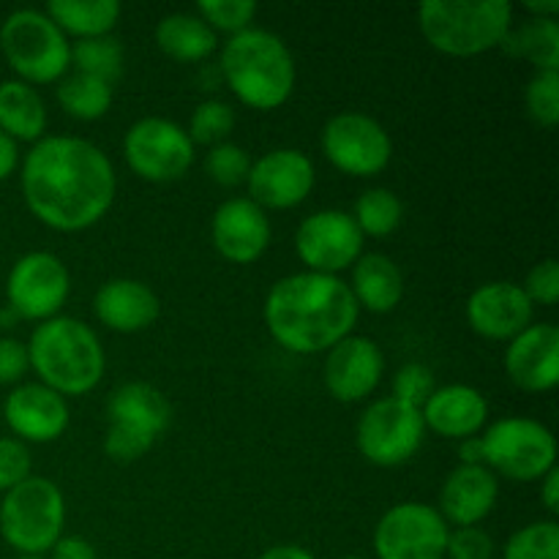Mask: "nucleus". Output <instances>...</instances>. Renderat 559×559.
<instances>
[{"mask_svg": "<svg viewBox=\"0 0 559 559\" xmlns=\"http://www.w3.org/2000/svg\"><path fill=\"white\" fill-rule=\"evenodd\" d=\"M27 358L38 382L63 399L87 396L96 391L107 369L102 338L76 317L58 314L38 322L27 342Z\"/></svg>", "mask_w": 559, "mask_h": 559, "instance_id": "nucleus-4", "label": "nucleus"}, {"mask_svg": "<svg viewBox=\"0 0 559 559\" xmlns=\"http://www.w3.org/2000/svg\"><path fill=\"white\" fill-rule=\"evenodd\" d=\"M317 169L314 162L304 151L295 147H276L267 151L251 164L246 178L249 200L257 202L262 211H293L304 205L314 191Z\"/></svg>", "mask_w": 559, "mask_h": 559, "instance_id": "nucleus-16", "label": "nucleus"}, {"mask_svg": "<svg viewBox=\"0 0 559 559\" xmlns=\"http://www.w3.org/2000/svg\"><path fill=\"white\" fill-rule=\"evenodd\" d=\"M47 104L41 93L20 80L0 82V131L14 142H38L47 136Z\"/></svg>", "mask_w": 559, "mask_h": 559, "instance_id": "nucleus-26", "label": "nucleus"}, {"mask_svg": "<svg viewBox=\"0 0 559 559\" xmlns=\"http://www.w3.org/2000/svg\"><path fill=\"white\" fill-rule=\"evenodd\" d=\"M500 49L511 58L533 63L535 71H559V22L527 16L519 25H511Z\"/></svg>", "mask_w": 559, "mask_h": 559, "instance_id": "nucleus-29", "label": "nucleus"}, {"mask_svg": "<svg viewBox=\"0 0 559 559\" xmlns=\"http://www.w3.org/2000/svg\"><path fill=\"white\" fill-rule=\"evenodd\" d=\"M123 44L115 36L85 38V41L71 44V66H74L76 74L96 76L107 85H115L123 76Z\"/></svg>", "mask_w": 559, "mask_h": 559, "instance_id": "nucleus-32", "label": "nucleus"}, {"mask_svg": "<svg viewBox=\"0 0 559 559\" xmlns=\"http://www.w3.org/2000/svg\"><path fill=\"white\" fill-rule=\"evenodd\" d=\"M107 418L104 453L115 464H134L169 429L173 404L156 385L134 380L115 388L107 402Z\"/></svg>", "mask_w": 559, "mask_h": 559, "instance_id": "nucleus-8", "label": "nucleus"}, {"mask_svg": "<svg viewBox=\"0 0 559 559\" xmlns=\"http://www.w3.org/2000/svg\"><path fill=\"white\" fill-rule=\"evenodd\" d=\"M20 189L36 222L74 235L109 213L118 175L107 153L82 136H41L20 164Z\"/></svg>", "mask_w": 559, "mask_h": 559, "instance_id": "nucleus-1", "label": "nucleus"}, {"mask_svg": "<svg viewBox=\"0 0 559 559\" xmlns=\"http://www.w3.org/2000/svg\"><path fill=\"white\" fill-rule=\"evenodd\" d=\"M69 293L71 273L52 251H27L5 276V300L16 320H52L69 300Z\"/></svg>", "mask_w": 559, "mask_h": 559, "instance_id": "nucleus-13", "label": "nucleus"}, {"mask_svg": "<svg viewBox=\"0 0 559 559\" xmlns=\"http://www.w3.org/2000/svg\"><path fill=\"white\" fill-rule=\"evenodd\" d=\"M273 227L267 213L249 197L222 202L211 218V240L218 254L233 265H251L267 251Z\"/></svg>", "mask_w": 559, "mask_h": 559, "instance_id": "nucleus-19", "label": "nucleus"}, {"mask_svg": "<svg viewBox=\"0 0 559 559\" xmlns=\"http://www.w3.org/2000/svg\"><path fill=\"white\" fill-rule=\"evenodd\" d=\"M44 14L63 31V36H74L76 41L98 36H112L120 22L118 0H49Z\"/></svg>", "mask_w": 559, "mask_h": 559, "instance_id": "nucleus-28", "label": "nucleus"}, {"mask_svg": "<svg viewBox=\"0 0 559 559\" xmlns=\"http://www.w3.org/2000/svg\"><path fill=\"white\" fill-rule=\"evenodd\" d=\"M349 216L358 224L364 238H388V235H393L402 227L404 205L396 191L385 189V186H377V189H366L355 200V207Z\"/></svg>", "mask_w": 559, "mask_h": 559, "instance_id": "nucleus-31", "label": "nucleus"}, {"mask_svg": "<svg viewBox=\"0 0 559 559\" xmlns=\"http://www.w3.org/2000/svg\"><path fill=\"white\" fill-rule=\"evenodd\" d=\"M0 52L25 85H58L71 69V41L38 9H16L0 25Z\"/></svg>", "mask_w": 559, "mask_h": 559, "instance_id": "nucleus-6", "label": "nucleus"}, {"mask_svg": "<svg viewBox=\"0 0 559 559\" xmlns=\"http://www.w3.org/2000/svg\"><path fill=\"white\" fill-rule=\"evenodd\" d=\"M197 156L186 129L169 118H140L123 136V158L145 183H175L191 169Z\"/></svg>", "mask_w": 559, "mask_h": 559, "instance_id": "nucleus-11", "label": "nucleus"}, {"mask_svg": "<svg viewBox=\"0 0 559 559\" xmlns=\"http://www.w3.org/2000/svg\"><path fill=\"white\" fill-rule=\"evenodd\" d=\"M93 314L115 333L147 331L162 314V300L140 278H109L93 295Z\"/></svg>", "mask_w": 559, "mask_h": 559, "instance_id": "nucleus-23", "label": "nucleus"}, {"mask_svg": "<svg viewBox=\"0 0 559 559\" xmlns=\"http://www.w3.org/2000/svg\"><path fill=\"white\" fill-rule=\"evenodd\" d=\"M112 85L87 74H66L58 82V104L69 118L93 123L112 109Z\"/></svg>", "mask_w": 559, "mask_h": 559, "instance_id": "nucleus-30", "label": "nucleus"}, {"mask_svg": "<svg viewBox=\"0 0 559 559\" xmlns=\"http://www.w3.org/2000/svg\"><path fill=\"white\" fill-rule=\"evenodd\" d=\"M502 559H559V524L546 519L516 530L502 546Z\"/></svg>", "mask_w": 559, "mask_h": 559, "instance_id": "nucleus-34", "label": "nucleus"}, {"mask_svg": "<svg viewBox=\"0 0 559 559\" xmlns=\"http://www.w3.org/2000/svg\"><path fill=\"white\" fill-rule=\"evenodd\" d=\"M251 164L254 158L249 156V151L235 142H222L216 147H207L205 153V175L224 189L243 186L251 173Z\"/></svg>", "mask_w": 559, "mask_h": 559, "instance_id": "nucleus-35", "label": "nucleus"}, {"mask_svg": "<svg viewBox=\"0 0 559 559\" xmlns=\"http://www.w3.org/2000/svg\"><path fill=\"white\" fill-rule=\"evenodd\" d=\"M464 317L473 333L489 342H511L535 322V306L522 284L486 282L467 298Z\"/></svg>", "mask_w": 559, "mask_h": 559, "instance_id": "nucleus-18", "label": "nucleus"}, {"mask_svg": "<svg viewBox=\"0 0 559 559\" xmlns=\"http://www.w3.org/2000/svg\"><path fill=\"white\" fill-rule=\"evenodd\" d=\"M235 129V109L222 98H205L194 107L189 118V140L202 147H216L222 142H229V134Z\"/></svg>", "mask_w": 559, "mask_h": 559, "instance_id": "nucleus-33", "label": "nucleus"}, {"mask_svg": "<svg viewBox=\"0 0 559 559\" xmlns=\"http://www.w3.org/2000/svg\"><path fill=\"white\" fill-rule=\"evenodd\" d=\"M540 502L549 513H559V469H549L540 478Z\"/></svg>", "mask_w": 559, "mask_h": 559, "instance_id": "nucleus-45", "label": "nucleus"}, {"mask_svg": "<svg viewBox=\"0 0 559 559\" xmlns=\"http://www.w3.org/2000/svg\"><path fill=\"white\" fill-rule=\"evenodd\" d=\"M31 451L14 437H0V495L31 478Z\"/></svg>", "mask_w": 559, "mask_h": 559, "instance_id": "nucleus-39", "label": "nucleus"}, {"mask_svg": "<svg viewBox=\"0 0 559 559\" xmlns=\"http://www.w3.org/2000/svg\"><path fill=\"white\" fill-rule=\"evenodd\" d=\"M194 14L213 33L238 36V33L249 31L251 22H254L257 3H251V0H202V3H197Z\"/></svg>", "mask_w": 559, "mask_h": 559, "instance_id": "nucleus-37", "label": "nucleus"}, {"mask_svg": "<svg viewBox=\"0 0 559 559\" xmlns=\"http://www.w3.org/2000/svg\"><path fill=\"white\" fill-rule=\"evenodd\" d=\"M500 497V480L484 464H459L440 489V516L448 527H478L491 516Z\"/></svg>", "mask_w": 559, "mask_h": 559, "instance_id": "nucleus-22", "label": "nucleus"}, {"mask_svg": "<svg viewBox=\"0 0 559 559\" xmlns=\"http://www.w3.org/2000/svg\"><path fill=\"white\" fill-rule=\"evenodd\" d=\"M49 555H52L49 559H98L96 546L80 535H63Z\"/></svg>", "mask_w": 559, "mask_h": 559, "instance_id": "nucleus-43", "label": "nucleus"}, {"mask_svg": "<svg viewBox=\"0 0 559 559\" xmlns=\"http://www.w3.org/2000/svg\"><path fill=\"white\" fill-rule=\"evenodd\" d=\"M404 273L391 257L385 254H360V260L353 265V282H349V293H353L358 309L371 311V314H391L399 304L404 300Z\"/></svg>", "mask_w": 559, "mask_h": 559, "instance_id": "nucleus-25", "label": "nucleus"}, {"mask_svg": "<svg viewBox=\"0 0 559 559\" xmlns=\"http://www.w3.org/2000/svg\"><path fill=\"white\" fill-rule=\"evenodd\" d=\"M69 402L41 382L16 385L3 402V420L14 440L47 445L69 429Z\"/></svg>", "mask_w": 559, "mask_h": 559, "instance_id": "nucleus-20", "label": "nucleus"}, {"mask_svg": "<svg viewBox=\"0 0 559 559\" xmlns=\"http://www.w3.org/2000/svg\"><path fill=\"white\" fill-rule=\"evenodd\" d=\"M16 559H44V557H16Z\"/></svg>", "mask_w": 559, "mask_h": 559, "instance_id": "nucleus-49", "label": "nucleus"}, {"mask_svg": "<svg viewBox=\"0 0 559 559\" xmlns=\"http://www.w3.org/2000/svg\"><path fill=\"white\" fill-rule=\"evenodd\" d=\"M511 25L508 0H424L418 5L420 36L448 58H478L500 49Z\"/></svg>", "mask_w": 559, "mask_h": 559, "instance_id": "nucleus-5", "label": "nucleus"}, {"mask_svg": "<svg viewBox=\"0 0 559 559\" xmlns=\"http://www.w3.org/2000/svg\"><path fill=\"white\" fill-rule=\"evenodd\" d=\"M320 145L331 167L349 178H377L393 158V140L385 126L364 112L333 115Z\"/></svg>", "mask_w": 559, "mask_h": 559, "instance_id": "nucleus-12", "label": "nucleus"}, {"mask_svg": "<svg viewBox=\"0 0 559 559\" xmlns=\"http://www.w3.org/2000/svg\"><path fill=\"white\" fill-rule=\"evenodd\" d=\"M484 467L516 484H535L557 467V440L533 418H500L480 435Z\"/></svg>", "mask_w": 559, "mask_h": 559, "instance_id": "nucleus-9", "label": "nucleus"}, {"mask_svg": "<svg viewBox=\"0 0 559 559\" xmlns=\"http://www.w3.org/2000/svg\"><path fill=\"white\" fill-rule=\"evenodd\" d=\"M420 418L429 431L448 440H467L480 435L489 420V402L484 393L464 382L437 385L435 393L420 407Z\"/></svg>", "mask_w": 559, "mask_h": 559, "instance_id": "nucleus-24", "label": "nucleus"}, {"mask_svg": "<svg viewBox=\"0 0 559 559\" xmlns=\"http://www.w3.org/2000/svg\"><path fill=\"white\" fill-rule=\"evenodd\" d=\"M342 559H366V557H342Z\"/></svg>", "mask_w": 559, "mask_h": 559, "instance_id": "nucleus-50", "label": "nucleus"}, {"mask_svg": "<svg viewBox=\"0 0 559 559\" xmlns=\"http://www.w3.org/2000/svg\"><path fill=\"white\" fill-rule=\"evenodd\" d=\"M385 374V355L369 336H347L325 353L322 380L328 393L342 404H358L380 388Z\"/></svg>", "mask_w": 559, "mask_h": 559, "instance_id": "nucleus-17", "label": "nucleus"}, {"mask_svg": "<svg viewBox=\"0 0 559 559\" xmlns=\"http://www.w3.org/2000/svg\"><path fill=\"white\" fill-rule=\"evenodd\" d=\"M459 459H462V464H484V440H480V435L462 440Z\"/></svg>", "mask_w": 559, "mask_h": 559, "instance_id": "nucleus-47", "label": "nucleus"}, {"mask_svg": "<svg viewBox=\"0 0 559 559\" xmlns=\"http://www.w3.org/2000/svg\"><path fill=\"white\" fill-rule=\"evenodd\" d=\"M156 47L178 63H202L218 49V36L197 14L175 11L156 25Z\"/></svg>", "mask_w": 559, "mask_h": 559, "instance_id": "nucleus-27", "label": "nucleus"}, {"mask_svg": "<svg viewBox=\"0 0 559 559\" xmlns=\"http://www.w3.org/2000/svg\"><path fill=\"white\" fill-rule=\"evenodd\" d=\"M506 374L519 391L549 393L559 382V328L551 322H533L508 342Z\"/></svg>", "mask_w": 559, "mask_h": 559, "instance_id": "nucleus-21", "label": "nucleus"}, {"mask_svg": "<svg viewBox=\"0 0 559 559\" xmlns=\"http://www.w3.org/2000/svg\"><path fill=\"white\" fill-rule=\"evenodd\" d=\"M66 497L49 478L31 475L5 491L0 502V535L20 557H44L63 538Z\"/></svg>", "mask_w": 559, "mask_h": 559, "instance_id": "nucleus-7", "label": "nucleus"}, {"mask_svg": "<svg viewBox=\"0 0 559 559\" xmlns=\"http://www.w3.org/2000/svg\"><path fill=\"white\" fill-rule=\"evenodd\" d=\"M437 382L435 374H431L429 366L424 364H404L402 369L393 374V399L409 404V407H424L426 399L435 393Z\"/></svg>", "mask_w": 559, "mask_h": 559, "instance_id": "nucleus-38", "label": "nucleus"}, {"mask_svg": "<svg viewBox=\"0 0 559 559\" xmlns=\"http://www.w3.org/2000/svg\"><path fill=\"white\" fill-rule=\"evenodd\" d=\"M31 371L27 344L20 338L0 336V385H16Z\"/></svg>", "mask_w": 559, "mask_h": 559, "instance_id": "nucleus-42", "label": "nucleus"}, {"mask_svg": "<svg viewBox=\"0 0 559 559\" xmlns=\"http://www.w3.org/2000/svg\"><path fill=\"white\" fill-rule=\"evenodd\" d=\"M360 309L349 284L325 273H289L265 295L262 320L278 347L295 355H320L353 336Z\"/></svg>", "mask_w": 559, "mask_h": 559, "instance_id": "nucleus-2", "label": "nucleus"}, {"mask_svg": "<svg viewBox=\"0 0 559 559\" xmlns=\"http://www.w3.org/2000/svg\"><path fill=\"white\" fill-rule=\"evenodd\" d=\"M295 251L306 271L338 276L353 267L364 254V235L353 216L336 207L317 211L298 224L295 233Z\"/></svg>", "mask_w": 559, "mask_h": 559, "instance_id": "nucleus-15", "label": "nucleus"}, {"mask_svg": "<svg viewBox=\"0 0 559 559\" xmlns=\"http://www.w3.org/2000/svg\"><path fill=\"white\" fill-rule=\"evenodd\" d=\"M426 437L418 407L385 396L371 402L355 426V445L374 467H402L420 451Z\"/></svg>", "mask_w": 559, "mask_h": 559, "instance_id": "nucleus-10", "label": "nucleus"}, {"mask_svg": "<svg viewBox=\"0 0 559 559\" xmlns=\"http://www.w3.org/2000/svg\"><path fill=\"white\" fill-rule=\"evenodd\" d=\"M448 559H495V538L484 527H456L448 535Z\"/></svg>", "mask_w": 559, "mask_h": 559, "instance_id": "nucleus-40", "label": "nucleus"}, {"mask_svg": "<svg viewBox=\"0 0 559 559\" xmlns=\"http://www.w3.org/2000/svg\"><path fill=\"white\" fill-rule=\"evenodd\" d=\"M524 295L533 306H557L559 300V265L555 260H544L530 267L522 284Z\"/></svg>", "mask_w": 559, "mask_h": 559, "instance_id": "nucleus-41", "label": "nucleus"}, {"mask_svg": "<svg viewBox=\"0 0 559 559\" xmlns=\"http://www.w3.org/2000/svg\"><path fill=\"white\" fill-rule=\"evenodd\" d=\"M260 559H317V557L311 555L309 549H304V546L282 544V546H273V549L262 551Z\"/></svg>", "mask_w": 559, "mask_h": 559, "instance_id": "nucleus-46", "label": "nucleus"}, {"mask_svg": "<svg viewBox=\"0 0 559 559\" xmlns=\"http://www.w3.org/2000/svg\"><path fill=\"white\" fill-rule=\"evenodd\" d=\"M218 74L240 104L257 112H273L293 96L298 66L282 36L251 25L224 41Z\"/></svg>", "mask_w": 559, "mask_h": 559, "instance_id": "nucleus-3", "label": "nucleus"}, {"mask_svg": "<svg viewBox=\"0 0 559 559\" xmlns=\"http://www.w3.org/2000/svg\"><path fill=\"white\" fill-rule=\"evenodd\" d=\"M524 11L535 20H557L559 14V0H527Z\"/></svg>", "mask_w": 559, "mask_h": 559, "instance_id": "nucleus-48", "label": "nucleus"}, {"mask_svg": "<svg viewBox=\"0 0 559 559\" xmlns=\"http://www.w3.org/2000/svg\"><path fill=\"white\" fill-rule=\"evenodd\" d=\"M524 107L540 129L559 123V71H535L524 87Z\"/></svg>", "mask_w": 559, "mask_h": 559, "instance_id": "nucleus-36", "label": "nucleus"}, {"mask_svg": "<svg viewBox=\"0 0 559 559\" xmlns=\"http://www.w3.org/2000/svg\"><path fill=\"white\" fill-rule=\"evenodd\" d=\"M16 167H20V147L0 131V183L9 180L16 173Z\"/></svg>", "mask_w": 559, "mask_h": 559, "instance_id": "nucleus-44", "label": "nucleus"}, {"mask_svg": "<svg viewBox=\"0 0 559 559\" xmlns=\"http://www.w3.org/2000/svg\"><path fill=\"white\" fill-rule=\"evenodd\" d=\"M451 527L426 502H399L374 527L377 559H445Z\"/></svg>", "mask_w": 559, "mask_h": 559, "instance_id": "nucleus-14", "label": "nucleus"}]
</instances>
